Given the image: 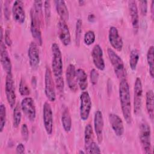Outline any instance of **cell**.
Instances as JSON below:
<instances>
[{"instance_id": "6da1fadb", "label": "cell", "mask_w": 154, "mask_h": 154, "mask_svg": "<svg viewBox=\"0 0 154 154\" xmlns=\"http://www.w3.org/2000/svg\"><path fill=\"white\" fill-rule=\"evenodd\" d=\"M31 25L30 29L32 37L38 46H42L43 40L41 31V25L43 21V1H35L30 11Z\"/></svg>"}, {"instance_id": "7a4b0ae2", "label": "cell", "mask_w": 154, "mask_h": 154, "mask_svg": "<svg viewBox=\"0 0 154 154\" xmlns=\"http://www.w3.org/2000/svg\"><path fill=\"white\" fill-rule=\"evenodd\" d=\"M52 54V72L55 79V85L60 93L64 91V82L63 77V64L61 52L58 45L56 43H53L51 46Z\"/></svg>"}, {"instance_id": "3957f363", "label": "cell", "mask_w": 154, "mask_h": 154, "mask_svg": "<svg viewBox=\"0 0 154 154\" xmlns=\"http://www.w3.org/2000/svg\"><path fill=\"white\" fill-rule=\"evenodd\" d=\"M119 94L123 117L127 123L131 124L132 119L131 114L130 88L126 79L120 80L119 83Z\"/></svg>"}, {"instance_id": "277c9868", "label": "cell", "mask_w": 154, "mask_h": 154, "mask_svg": "<svg viewBox=\"0 0 154 154\" xmlns=\"http://www.w3.org/2000/svg\"><path fill=\"white\" fill-rule=\"evenodd\" d=\"M107 53L117 77L121 80L125 79L126 77V70L122 59L111 48H108Z\"/></svg>"}, {"instance_id": "5b68a950", "label": "cell", "mask_w": 154, "mask_h": 154, "mask_svg": "<svg viewBox=\"0 0 154 154\" xmlns=\"http://www.w3.org/2000/svg\"><path fill=\"white\" fill-rule=\"evenodd\" d=\"M139 137L144 153L147 154L152 153L151 130L150 126L146 122H142L140 125Z\"/></svg>"}, {"instance_id": "8992f818", "label": "cell", "mask_w": 154, "mask_h": 154, "mask_svg": "<svg viewBox=\"0 0 154 154\" xmlns=\"http://www.w3.org/2000/svg\"><path fill=\"white\" fill-rule=\"evenodd\" d=\"M55 84L52 72L51 69L47 66L45 72V93L50 102H54L56 100Z\"/></svg>"}, {"instance_id": "52a82bcc", "label": "cell", "mask_w": 154, "mask_h": 154, "mask_svg": "<svg viewBox=\"0 0 154 154\" xmlns=\"http://www.w3.org/2000/svg\"><path fill=\"white\" fill-rule=\"evenodd\" d=\"M91 99L87 91H83L80 95L79 115L82 120L85 121L88 119L91 109Z\"/></svg>"}, {"instance_id": "ba28073f", "label": "cell", "mask_w": 154, "mask_h": 154, "mask_svg": "<svg viewBox=\"0 0 154 154\" xmlns=\"http://www.w3.org/2000/svg\"><path fill=\"white\" fill-rule=\"evenodd\" d=\"M5 92L8 105L10 106L11 108H13L16 103V94L14 81L12 73H8L6 75L5 83Z\"/></svg>"}, {"instance_id": "9c48e42d", "label": "cell", "mask_w": 154, "mask_h": 154, "mask_svg": "<svg viewBox=\"0 0 154 154\" xmlns=\"http://www.w3.org/2000/svg\"><path fill=\"white\" fill-rule=\"evenodd\" d=\"M143 99V85L141 79L137 77L135 79L134 87V112L138 115L141 108Z\"/></svg>"}, {"instance_id": "30bf717a", "label": "cell", "mask_w": 154, "mask_h": 154, "mask_svg": "<svg viewBox=\"0 0 154 154\" xmlns=\"http://www.w3.org/2000/svg\"><path fill=\"white\" fill-rule=\"evenodd\" d=\"M20 106L25 116L31 122H34L36 117V109L33 99L30 97H24L21 101Z\"/></svg>"}, {"instance_id": "8fae6325", "label": "cell", "mask_w": 154, "mask_h": 154, "mask_svg": "<svg viewBox=\"0 0 154 154\" xmlns=\"http://www.w3.org/2000/svg\"><path fill=\"white\" fill-rule=\"evenodd\" d=\"M43 120L45 131L48 135L53 131V112L49 103L45 102L43 106Z\"/></svg>"}, {"instance_id": "7c38bea8", "label": "cell", "mask_w": 154, "mask_h": 154, "mask_svg": "<svg viewBox=\"0 0 154 154\" xmlns=\"http://www.w3.org/2000/svg\"><path fill=\"white\" fill-rule=\"evenodd\" d=\"M38 46L37 43L34 41H32L30 43L28 47V56L29 63L31 67L33 70H37L40 64V54Z\"/></svg>"}, {"instance_id": "4fadbf2b", "label": "cell", "mask_w": 154, "mask_h": 154, "mask_svg": "<svg viewBox=\"0 0 154 154\" xmlns=\"http://www.w3.org/2000/svg\"><path fill=\"white\" fill-rule=\"evenodd\" d=\"M108 40L111 46L118 51H121L123 46V42L119 35L117 28L115 26H111L108 32Z\"/></svg>"}, {"instance_id": "5bb4252c", "label": "cell", "mask_w": 154, "mask_h": 154, "mask_svg": "<svg viewBox=\"0 0 154 154\" xmlns=\"http://www.w3.org/2000/svg\"><path fill=\"white\" fill-rule=\"evenodd\" d=\"M0 60L2 67L7 74L11 73L12 64L9 56L5 43L3 41L1 42L0 45Z\"/></svg>"}, {"instance_id": "9a60e30c", "label": "cell", "mask_w": 154, "mask_h": 154, "mask_svg": "<svg viewBox=\"0 0 154 154\" xmlns=\"http://www.w3.org/2000/svg\"><path fill=\"white\" fill-rule=\"evenodd\" d=\"M91 54L95 67L100 70H103L105 68V64L101 46L98 44L95 45L92 49Z\"/></svg>"}, {"instance_id": "2e32d148", "label": "cell", "mask_w": 154, "mask_h": 154, "mask_svg": "<svg viewBox=\"0 0 154 154\" xmlns=\"http://www.w3.org/2000/svg\"><path fill=\"white\" fill-rule=\"evenodd\" d=\"M58 34L61 42L64 46H68L71 43V36L69 26L66 22L60 19L58 22Z\"/></svg>"}, {"instance_id": "e0dca14e", "label": "cell", "mask_w": 154, "mask_h": 154, "mask_svg": "<svg viewBox=\"0 0 154 154\" xmlns=\"http://www.w3.org/2000/svg\"><path fill=\"white\" fill-rule=\"evenodd\" d=\"M108 120L114 134L118 137L122 136L125 128L122 119L117 114L111 113L108 116Z\"/></svg>"}, {"instance_id": "ac0fdd59", "label": "cell", "mask_w": 154, "mask_h": 154, "mask_svg": "<svg viewBox=\"0 0 154 154\" xmlns=\"http://www.w3.org/2000/svg\"><path fill=\"white\" fill-rule=\"evenodd\" d=\"M23 2L22 1H15L12 6V15L14 20L20 23H24L25 20V11Z\"/></svg>"}, {"instance_id": "d6986e66", "label": "cell", "mask_w": 154, "mask_h": 154, "mask_svg": "<svg viewBox=\"0 0 154 154\" xmlns=\"http://www.w3.org/2000/svg\"><path fill=\"white\" fill-rule=\"evenodd\" d=\"M103 118L100 111H96L94 117V128L96 135L97 140L99 143H101L103 140Z\"/></svg>"}, {"instance_id": "ffe728a7", "label": "cell", "mask_w": 154, "mask_h": 154, "mask_svg": "<svg viewBox=\"0 0 154 154\" xmlns=\"http://www.w3.org/2000/svg\"><path fill=\"white\" fill-rule=\"evenodd\" d=\"M66 78L69 89L76 92L78 90V84L76 77V69L73 64H70L66 70Z\"/></svg>"}, {"instance_id": "44dd1931", "label": "cell", "mask_w": 154, "mask_h": 154, "mask_svg": "<svg viewBox=\"0 0 154 154\" xmlns=\"http://www.w3.org/2000/svg\"><path fill=\"white\" fill-rule=\"evenodd\" d=\"M128 8L132 26L135 33H137L139 29V15L137 2L135 1H128Z\"/></svg>"}, {"instance_id": "7402d4cb", "label": "cell", "mask_w": 154, "mask_h": 154, "mask_svg": "<svg viewBox=\"0 0 154 154\" xmlns=\"http://www.w3.org/2000/svg\"><path fill=\"white\" fill-rule=\"evenodd\" d=\"M55 4L57 12L60 17V19L66 22L69 19V12L66 5V2L63 0L55 1Z\"/></svg>"}, {"instance_id": "603a6c76", "label": "cell", "mask_w": 154, "mask_h": 154, "mask_svg": "<svg viewBox=\"0 0 154 154\" xmlns=\"http://www.w3.org/2000/svg\"><path fill=\"white\" fill-rule=\"evenodd\" d=\"M146 107L149 118L153 120L154 117V94L152 90H149L146 92Z\"/></svg>"}, {"instance_id": "cb8c5ba5", "label": "cell", "mask_w": 154, "mask_h": 154, "mask_svg": "<svg viewBox=\"0 0 154 154\" xmlns=\"http://www.w3.org/2000/svg\"><path fill=\"white\" fill-rule=\"evenodd\" d=\"M76 77L78 86L82 91H85L88 87L87 75L85 70L79 68L76 70Z\"/></svg>"}, {"instance_id": "d4e9b609", "label": "cell", "mask_w": 154, "mask_h": 154, "mask_svg": "<svg viewBox=\"0 0 154 154\" xmlns=\"http://www.w3.org/2000/svg\"><path fill=\"white\" fill-rule=\"evenodd\" d=\"M61 123L64 130L69 132L72 129V118L68 108L66 107L61 115Z\"/></svg>"}, {"instance_id": "484cf974", "label": "cell", "mask_w": 154, "mask_h": 154, "mask_svg": "<svg viewBox=\"0 0 154 154\" xmlns=\"http://www.w3.org/2000/svg\"><path fill=\"white\" fill-rule=\"evenodd\" d=\"M147 62L149 69V74L150 76L154 77V47L150 46L147 52Z\"/></svg>"}, {"instance_id": "4316f807", "label": "cell", "mask_w": 154, "mask_h": 154, "mask_svg": "<svg viewBox=\"0 0 154 154\" xmlns=\"http://www.w3.org/2000/svg\"><path fill=\"white\" fill-rule=\"evenodd\" d=\"M93 141V131L90 124H87L84 129L85 148L87 147Z\"/></svg>"}, {"instance_id": "83f0119b", "label": "cell", "mask_w": 154, "mask_h": 154, "mask_svg": "<svg viewBox=\"0 0 154 154\" xmlns=\"http://www.w3.org/2000/svg\"><path fill=\"white\" fill-rule=\"evenodd\" d=\"M140 59V52L137 49L131 51L129 55V66L132 70H135L137 68Z\"/></svg>"}, {"instance_id": "f1b7e54d", "label": "cell", "mask_w": 154, "mask_h": 154, "mask_svg": "<svg viewBox=\"0 0 154 154\" xmlns=\"http://www.w3.org/2000/svg\"><path fill=\"white\" fill-rule=\"evenodd\" d=\"M21 110V106L19 104H17L14 108L13 114V125L15 128H17L20 124L22 120Z\"/></svg>"}, {"instance_id": "f546056e", "label": "cell", "mask_w": 154, "mask_h": 154, "mask_svg": "<svg viewBox=\"0 0 154 154\" xmlns=\"http://www.w3.org/2000/svg\"><path fill=\"white\" fill-rule=\"evenodd\" d=\"M82 21L81 19H78L76 20V26H75V43L76 46H79L81 41V34H82Z\"/></svg>"}, {"instance_id": "4dcf8cb0", "label": "cell", "mask_w": 154, "mask_h": 154, "mask_svg": "<svg viewBox=\"0 0 154 154\" xmlns=\"http://www.w3.org/2000/svg\"><path fill=\"white\" fill-rule=\"evenodd\" d=\"M19 91L20 94L23 96H29L30 94V89L25 79L22 78L19 82Z\"/></svg>"}, {"instance_id": "1f68e13d", "label": "cell", "mask_w": 154, "mask_h": 154, "mask_svg": "<svg viewBox=\"0 0 154 154\" xmlns=\"http://www.w3.org/2000/svg\"><path fill=\"white\" fill-rule=\"evenodd\" d=\"M6 108L3 103L0 105V131L2 132L5 127L7 120Z\"/></svg>"}, {"instance_id": "d6a6232c", "label": "cell", "mask_w": 154, "mask_h": 154, "mask_svg": "<svg viewBox=\"0 0 154 154\" xmlns=\"http://www.w3.org/2000/svg\"><path fill=\"white\" fill-rule=\"evenodd\" d=\"M95 40L96 35L93 31L88 30L85 33L84 36V42L86 45L90 46L92 45L95 42Z\"/></svg>"}, {"instance_id": "836d02e7", "label": "cell", "mask_w": 154, "mask_h": 154, "mask_svg": "<svg viewBox=\"0 0 154 154\" xmlns=\"http://www.w3.org/2000/svg\"><path fill=\"white\" fill-rule=\"evenodd\" d=\"M86 152L88 153H100V149L97 144L93 141L87 147L85 148Z\"/></svg>"}, {"instance_id": "e575fe53", "label": "cell", "mask_w": 154, "mask_h": 154, "mask_svg": "<svg viewBox=\"0 0 154 154\" xmlns=\"http://www.w3.org/2000/svg\"><path fill=\"white\" fill-rule=\"evenodd\" d=\"M44 13L46 23L49 22L51 17V2L49 1H45L44 2Z\"/></svg>"}, {"instance_id": "d590c367", "label": "cell", "mask_w": 154, "mask_h": 154, "mask_svg": "<svg viewBox=\"0 0 154 154\" xmlns=\"http://www.w3.org/2000/svg\"><path fill=\"white\" fill-rule=\"evenodd\" d=\"M99 77V74L97 70H96L95 69H92L90 71V78L91 82L93 85L97 84L98 82Z\"/></svg>"}, {"instance_id": "8d00e7d4", "label": "cell", "mask_w": 154, "mask_h": 154, "mask_svg": "<svg viewBox=\"0 0 154 154\" xmlns=\"http://www.w3.org/2000/svg\"><path fill=\"white\" fill-rule=\"evenodd\" d=\"M140 13L143 16H146L147 13V1H140Z\"/></svg>"}, {"instance_id": "74e56055", "label": "cell", "mask_w": 154, "mask_h": 154, "mask_svg": "<svg viewBox=\"0 0 154 154\" xmlns=\"http://www.w3.org/2000/svg\"><path fill=\"white\" fill-rule=\"evenodd\" d=\"M21 135L23 140L26 141L29 138V130L26 124L24 123L21 126Z\"/></svg>"}, {"instance_id": "f35d334b", "label": "cell", "mask_w": 154, "mask_h": 154, "mask_svg": "<svg viewBox=\"0 0 154 154\" xmlns=\"http://www.w3.org/2000/svg\"><path fill=\"white\" fill-rule=\"evenodd\" d=\"M4 40L5 45H7L8 46H10L12 43V41L10 37V32L8 29H6L4 34Z\"/></svg>"}, {"instance_id": "ab89813d", "label": "cell", "mask_w": 154, "mask_h": 154, "mask_svg": "<svg viewBox=\"0 0 154 154\" xmlns=\"http://www.w3.org/2000/svg\"><path fill=\"white\" fill-rule=\"evenodd\" d=\"M16 152L17 153L22 154L25 152V146L22 143H19L16 148Z\"/></svg>"}, {"instance_id": "60d3db41", "label": "cell", "mask_w": 154, "mask_h": 154, "mask_svg": "<svg viewBox=\"0 0 154 154\" xmlns=\"http://www.w3.org/2000/svg\"><path fill=\"white\" fill-rule=\"evenodd\" d=\"M7 1L5 3V7H4V16L7 19V20H8L9 19V16H10V11H9V7L8 6V5L7 4Z\"/></svg>"}, {"instance_id": "b9f144b4", "label": "cell", "mask_w": 154, "mask_h": 154, "mask_svg": "<svg viewBox=\"0 0 154 154\" xmlns=\"http://www.w3.org/2000/svg\"><path fill=\"white\" fill-rule=\"evenodd\" d=\"M150 11H151V15H152V18H153V14H154V1H152L151 7H150Z\"/></svg>"}, {"instance_id": "7bdbcfd3", "label": "cell", "mask_w": 154, "mask_h": 154, "mask_svg": "<svg viewBox=\"0 0 154 154\" xmlns=\"http://www.w3.org/2000/svg\"><path fill=\"white\" fill-rule=\"evenodd\" d=\"M78 3L80 5H83L84 4H85V1H79Z\"/></svg>"}, {"instance_id": "ee69618b", "label": "cell", "mask_w": 154, "mask_h": 154, "mask_svg": "<svg viewBox=\"0 0 154 154\" xmlns=\"http://www.w3.org/2000/svg\"><path fill=\"white\" fill-rule=\"evenodd\" d=\"M85 153V152H83V151H82V150H80L79 152V153Z\"/></svg>"}]
</instances>
